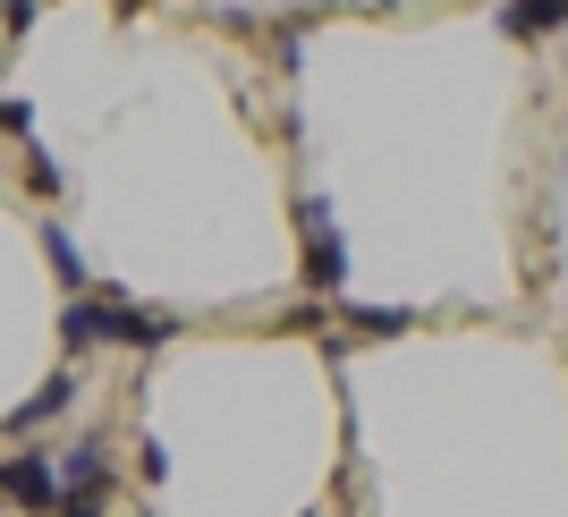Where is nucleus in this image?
Here are the masks:
<instances>
[{
    "label": "nucleus",
    "instance_id": "nucleus-1",
    "mask_svg": "<svg viewBox=\"0 0 568 517\" xmlns=\"http://www.w3.org/2000/svg\"><path fill=\"white\" fill-rule=\"evenodd\" d=\"M94 331L111 339V348H136V356H153V348H170V339H179V314H162V306H136L128 288H94Z\"/></svg>",
    "mask_w": 568,
    "mask_h": 517
},
{
    "label": "nucleus",
    "instance_id": "nucleus-2",
    "mask_svg": "<svg viewBox=\"0 0 568 517\" xmlns=\"http://www.w3.org/2000/svg\"><path fill=\"white\" fill-rule=\"evenodd\" d=\"M297 221H306V288H314V297H339V288H348V237H339V212L323 204V195H306Z\"/></svg>",
    "mask_w": 568,
    "mask_h": 517
},
{
    "label": "nucleus",
    "instance_id": "nucleus-3",
    "mask_svg": "<svg viewBox=\"0 0 568 517\" xmlns=\"http://www.w3.org/2000/svg\"><path fill=\"white\" fill-rule=\"evenodd\" d=\"M51 493H60V484H51V449H9V458H0V500H9V509L51 517Z\"/></svg>",
    "mask_w": 568,
    "mask_h": 517
},
{
    "label": "nucleus",
    "instance_id": "nucleus-4",
    "mask_svg": "<svg viewBox=\"0 0 568 517\" xmlns=\"http://www.w3.org/2000/svg\"><path fill=\"white\" fill-rule=\"evenodd\" d=\"M51 484H60V493L119 484V467H111V433H77V442H60V458H51Z\"/></svg>",
    "mask_w": 568,
    "mask_h": 517
},
{
    "label": "nucleus",
    "instance_id": "nucleus-5",
    "mask_svg": "<svg viewBox=\"0 0 568 517\" xmlns=\"http://www.w3.org/2000/svg\"><path fill=\"white\" fill-rule=\"evenodd\" d=\"M77 399H85V374H77V365H60V374H51L43 391H34V399H18V407H9V424H0V433H34V424L69 416Z\"/></svg>",
    "mask_w": 568,
    "mask_h": 517
},
{
    "label": "nucleus",
    "instance_id": "nucleus-6",
    "mask_svg": "<svg viewBox=\"0 0 568 517\" xmlns=\"http://www.w3.org/2000/svg\"><path fill=\"white\" fill-rule=\"evenodd\" d=\"M34 237H43V263L60 272V288H69V297H85V288H94V272H85V255H77V237L60 230V221H43Z\"/></svg>",
    "mask_w": 568,
    "mask_h": 517
},
{
    "label": "nucleus",
    "instance_id": "nucleus-7",
    "mask_svg": "<svg viewBox=\"0 0 568 517\" xmlns=\"http://www.w3.org/2000/svg\"><path fill=\"white\" fill-rule=\"evenodd\" d=\"M500 34H509V43H544V34H560V0H509V9H500Z\"/></svg>",
    "mask_w": 568,
    "mask_h": 517
},
{
    "label": "nucleus",
    "instance_id": "nucleus-8",
    "mask_svg": "<svg viewBox=\"0 0 568 517\" xmlns=\"http://www.w3.org/2000/svg\"><path fill=\"white\" fill-rule=\"evenodd\" d=\"M332 314L356 339H399V331H416V306H332Z\"/></svg>",
    "mask_w": 568,
    "mask_h": 517
},
{
    "label": "nucleus",
    "instance_id": "nucleus-9",
    "mask_svg": "<svg viewBox=\"0 0 568 517\" xmlns=\"http://www.w3.org/2000/svg\"><path fill=\"white\" fill-rule=\"evenodd\" d=\"M60 348H69V356L102 348V331H94V288H85V297H69V306H60Z\"/></svg>",
    "mask_w": 568,
    "mask_h": 517
},
{
    "label": "nucleus",
    "instance_id": "nucleus-10",
    "mask_svg": "<svg viewBox=\"0 0 568 517\" xmlns=\"http://www.w3.org/2000/svg\"><path fill=\"white\" fill-rule=\"evenodd\" d=\"M26 187H34V195H43V204H51V195H60V187H69V170H60V162H51V153H43V144H26Z\"/></svg>",
    "mask_w": 568,
    "mask_h": 517
},
{
    "label": "nucleus",
    "instance_id": "nucleus-11",
    "mask_svg": "<svg viewBox=\"0 0 568 517\" xmlns=\"http://www.w3.org/2000/svg\"><path fill=\"white\" fill-rule=\"evenodd\" d=\"M0 136H34V102L26 94H0Z\"/></svg>",
    "mask_w": 568,
    "mask_h": 517
},
{
    "label": "nucleus",
    "instance_id": "nucleus-12",
    "mask_svg": "<svg viewBox=\"0 0 568 517\" xmlns=\"http://www.w3.org/2000/svg\"><path fill=\"white\" fill-rule=\"evenodd\" d=\"M34 9H43V0H0V26H9V43H26V34H34Z\"/></svg>",
    "mask_w": 568,
    "mask_h": 517
},
{
    "label": "nucleus",
    "instance_id": "nucleus-13",
    "mask_svg": "<svg viewBox=\"0 0 568 517\" xmlns=\"http://www.w3.org/2000/svg\"><path fill=\"white\" fill-rule=\"evenodd\" d=\"M136 467H144V484H162V475H170V449H162V442H144V449H136Z\"/></svg>",
    "mask_w": 568,
    "mask_h": 517
}]
</instances>
